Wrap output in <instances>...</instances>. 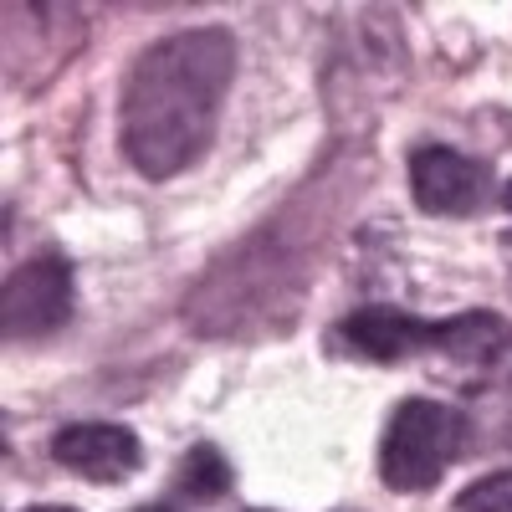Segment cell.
Here are the masks:
<instances>
[{
    "label": "cell",
    "mask_w": 512,
    "mask_h": 512,
    "mask_svg": "<svg viewBox=\"0 0 512 512\" xmlns=\"http://www.w3.org/2000/svg\"><path fill=\"white\" fill-rule=\"evenodd\" d=\"M236 82V36L226 26H190L159 36L134 57L118 93V144L144 180L195 169L221 134Z\"/></svg>",
    "instance_id": "cell-1"
},
{
    "label": "cell",
    "mask_w": 512,
    "mask_h": 512,
    "mask_svg": "<svg viewBox=\"0 0 512 512\" xmlns=\"http://www.w3.org/2000/svg\"><path fill=\"white\" fill-rule=\"evenodd\" d=\"M466 446V420L461 410L441 405V400H400L390 425H384V441H379V482L390 492H431L446 466L461 456Z\"/></svg>",
    "instance_id": "cell-2"
},
{
    "label": "cell",
    "mask_w": 512,
    "mask_h": 512,
    "mask_svg": "<svg viewBox=\"0 0 512 512\" xmlns=\"http://www.w3.org/2000/svg\"><path fill=\"white\" fill-rule=\"evenodd\" d=\"M77 303L72 287V262L57 251H41L31 262H21L6 277V297H0V328H6L11 344H36V338H52Z\"/></svg>",
    "instance_id": "cell-3"
},
{
    "label": "cell",
    "mask_w": 512,
    "mask_h": 512,
    "mask_svg": "<svg viewBox=\"0 0 512 512\" xmlns=\"http://www.w3.org/2000/svg\"><path fill=\"white\" fill-rule=\"evenodd\" d=\"M52 461L82 482H128L144 466V441L113 420H77L52 436Z\"/></svg>",
    "instance_id": "cell-4"
},
{
    "label": "cell",
    "mask_w": 512,
    "mask_h": 512,
    "mask_svg": "<svg viewBox=\"0 0 512 512\" xmlns=\"http://www.w3.org/2000/svg\"><path fill=\"white\" fill-rule=\"evenodd\" d=\"M487 169L451 144H420L410 154V195L425 216H472L482 205Z\"/></svg>",
    "instance_id": "cell-5"
},
{
    "label": "cell",
    "mask_w": 512,
    "mask_h": 512,
    "mask_svg": "<svg viewBox=\"0 0 512 512\" xmlns=\"http://www.w3.org/2000/svg\"><path fill=\"white\" fill-rule=\"evenodd\" d=\"M333 338L344 344L349 354L369 359V364H405L415 354H436L441 344V323H425L405 308H359L344 323L333 328Z\"/></svg>",
    "instance_id": "cell-6"
},
{
    "label": "cell",
    "mask_w": 512,
    "mask_h": 512,
    "mask_svg": "<svg viewBox=\"0 0 512 512\" xmlns=\"http://www.w3.org/2000/svg\"><path fill=\"white\" fill-rule=\"evenodd\" d=\"M512 349V323L487 313V308H472V313H456V318H441V344L436 354L456 359V364H497L502 354Z\"/></svg>",
    "instance_id": "cell-7"
},
{
    "label": "cell",
    "mask_w": 512,
    "mask_h": 512,
    "mask_svg": "<svg viewBox=\"0 0 512 512\" xmlns=\"http://www.w3.org/2000/svg\"><path fill=\"white\" fill-rule=\"evenodd\" d=\"M175 487H180L185 497H195V502H221V497L231 492V461L210 446V441H200V446H190V451L180 456Z\"/></svg>",
    "instance_id": "cell-8"
},
{
    "label": "cell",
    "mask_w": 512,
    "mask_h": 512,
    "mask_svg": "<svg viewBox=\"0 0 512 512\" xmlns=\"http://www.w3.org/2000/svg\"><path fill=\"white\" fill-rule=\"evenodd\" d=\"M456 512H512V472H487L472 487H461Z\"/></svg>",
    "instance_id": "cell-9"
},
{
    "label": "cell",
    "mask_w": 512,
    "mask_h": 512,
    "mask_svg": "<svg viewBox=\"0 0 512 512\" xmlns=\"http://www.w3.org/2000/svg\"><path fill=\"white\" fill-rule=\"evenodd\" d=\"M21 512H82V507H57V502H41V507H21Z\"/></svg>",
    "instance_id": "cell-10"
},
{
    "label": "cell",
    "mask_w": 512,
    "mask_h": 512,
    "mask_svg": "<svg viewBox=\"0 0 512 512\" xmlns=\"http://www.w3.org/2000/svg\"><path fill=\"white\" fill-rule=\"evenodd\" d=\"M502 210H507V216H512V180L502 185Z\"/></svg>",
    "instance_id": "cell-11"
},
{
    "label": "cell",
    "mask_w": 512,
    "mask_h": 512,
    "mask_svg": "<svg viewBox=\"0 0 512 512\" xmlns=\"http://www.w3.org/2000/svg\"><path fill=\"white\" fill-rule=\"evenodd\" d=\"M139 512H169V507H139Z\"/></svg>",
    "instance_id": "cell-12"
}]
</instances>
